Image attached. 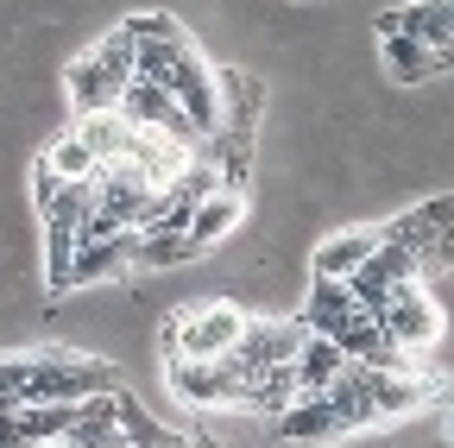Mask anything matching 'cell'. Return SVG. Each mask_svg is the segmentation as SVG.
Returning <instances> with one entry per match:
<instances>
[{"mask_svg": "<svg viewBox=\"0 0 454 448\" xmlns=\"http://www.w3.org/2000/svg\"><path fill=\"white\" fill-rule=\"evenodd\" d=\"M57 196H64V177H57V171H51V164L38 158V164H32V208L44 215V208H51Z\"/></svg>", "mask_w": 454, "mask_h": 448, "instance_id": "obj_20", "label": "cell"}, {"mask_svg": "<svg viewBox=\"0 0 454 448\" xmlns=\"http://www.w3.org/2000/svg\"><path fill=\"white\" fill-rule=\"evenodd\" d=\"M303 342H309V322H303V316H284V322H278V316H247V334H240V348L227 354V360H234V366L259 385L265 373L291 366Z\"/></svg>", "mask_w": 454, "mask_h": 448, "instance_id": "obj_4", "label": "cell"}, {"mask_svg": "<svg viewBox=\"0 0 454 448\" xmlns=\"http://www.w3.org/2000/svg\"><path fill=\"white\" fill-rule=\"evenodd\" d=\"M38 158H44V164H51V171L64 177V184H95V171H101V158L89 152V139H82L76 127H70L64 139H51Z\"/></svg>", "mask_w": 454, "mask_h": 448, "instance_id": "obj_16", "label": "cell"}, {"mask_svg": "<svg viewBox=\"0 0 454 448\" xmlns=\"http://www.w3.org/2000/svg\"><path fill=\"white\" fill-rule=\"evenodd\" d=\"M442 429H448V442H454V405H448V417H442Z\"/></svg>", "mask_w": 454, "mask_h": 448, "instance_id": "obj_22", "label": "cell"}, {"mask_svg": "<svg viewBox=\"0 0 454 448\" xmlns=\"http://www.w3.org/2000/svg\"><path fill=\"white\" fill-rule=\"evenodd\" d=\"M164 385L177 391L190 411H221V405L253 398V379L234 360H164Z\"/></svg>", "mask_w": 454, "mask_h": 448, "instance_id": "obj_3", "label": "cell"}, {"mask_svg": "<svg viewBox=\"0 0 454 448\" xmlns=\"http://www.w3.org/2000/svg\"><path fill=\"white\" fill-rule=\"evenodd\" d=\"M240 334H247V310L208 297V303H184V310L164 316L158 354L164 360H227L240 348Z\"/></svg>", "mask_w": 454, "mask_h": 448, "instance_id": "obj_1", "label": "cell"}, {"mask_svg": "<svg viewBox=\"0 0 454 448\" xmlns=\"http://www.w3.org/2000/svg\"><path fill=\"white\" fill-rule=\"evenodd\" d=\"M76 133L89 139V152L101 158V164H114V158H127L133 145H139V127L121 114V107H95V114H76Z\"/></svg>", "mask_w": 454, "mask_h": 448, "instance_id": "obj_14", "label": "cell"}, {"mask_svg": "<svg viewBox=\"0 0 454 448\" xmlns=\"http://www.w3.org/2000/svg\"><path fill=\"white\" fill-rule=\"evenodd\" d=\"M448 265H454V221L442 228V240L429 247V259H423V278H435V271H448Z\"/></svg>", "mask_w": 454, "mask_h": 448, "instance_id": "obj_21", "label": "cell"}, {"mask_svg": "<svg viewBox=\"0 0 454 448\" xmlns=\"http://www.w3.org/2000/svg\"><path fill=\"white\" fill-rule=\"evenodd\" d=\"M64 83H70L76 114H95V107H121V95H127V83H133V76H121V70H114L101 51L89 44L82 58L70 64V76H64Z\"/></svg>", "mask_w": 454, "mask_h": 448, "instance_id": "obj_9", "label": "cell"}, {"mask_svg": "<svg viewBox=\"0 0 454 448\" xmlns=\"http://www.w3.org/2000/svg\"><path fill=\"white\" fill-rule=\"evenodd\" d=\"M265 114V83L247 70H221V127H259Z\"/></svg>", "mask_w": 454, "mask_h": 448, "instance_id": "obj_15", "label": "cell"}, {"mask_svg": "<svg viewBox=\"0 0 454 448\" xmlns=\"http://www.w3.org/2000/svg\"><path fill=\"white\" fill-rule=\"evenodd\" d=\"M240 221H247V190H215V196H202L196 202V215H190V240L202 247V253H215V247H227L240 234Z\"/></svg>", "mask_w": 454, "mask_h": 448, "instance_id": "obj_12", "label": "cell"}, {"mask_svg": "<svg viewBox=\"0 0 454 448\" xmlns=\"http://www.w3.org/2000/svg\"><path fill=\"white\" fill-rule=\"evenodd\" d=\"M64 448H127V436H121V385H107V391H95V398L76 405V417L64 429Z\"/></svg>", "mask_w": 454, "mask_h": 448, "instance_id": "obj_8", "label": "cell"}, {"mask_svg": "<svg viewBox=\"0 0 454 448\" xmlns=\"http://www.w3.org/2000/svg\"><path fill=\"white\" fill-rule=\"evenodd\" d=\"M379 58L391 64V76H397V83H423V76H435V51H429L423 38H411V32L379 38Z\"/></svg>", "mask_w": 454, "mask_h": 448, "instance_id": "obj_17", "label": "cell"}, {"mask_svg": "<svg viewBox=\"0 0 454 448\" xmlns=\"http://www.w3.org/2000/svg\"><path fill=\"white\" fill-rule=\"evenodd\" d=\"M89 215H95V184H64V196L38 215V228H44V291L51 297H70V265H76Z\"/></svg>", "mask_w": 454, "mask_h": 448, "instance_id": "obj_2", "label": "cell"}, {"mask_svg": "<svg viewBox=\"0 0 454 448\" xmlns=\"http://www.w3.org/2000/svg\"><path fill=\"white\" fill-rule=\"evenodd\" d=\"M133 259H139V228L89 234V240L76 247V265H70V291H76V285H101V278H121Z\"/></svg>", "mask_w": 454, "mask_h": 448, "instance_id": "obj_7", "label": "cell"}, {"mask_svg": "<svg viewBox=\"0 0 454 448\" xmlns=\"http://www.w3.org/2000/svg\"><path fill=\"white\" fill-rule=\"evenodd\" d=\"M379 247V228H340L309 253V278H354Z\"/></svg>", "mask_w": 454, "mask_h": 448, "instance_id": "obj_13", "label": "cell"}, {"mask_svg": "<svg viewBox=\"0 0 454 448\" xmlns=\"http://www.w3.org/2000/svg\"><path fill=\"white\" fill-rule=\"evenodd\" d=\"M348 366H354V354L340 348V342H328V334H316V328H309V342H303L297 360H291L303 398H322V391H334L340 379H348ZM303 398H297V405H303Z\"/></svg>", "mask_w": 454, "mask_h": 448, "instance_id": "obj_10", "label": "cell"}, {"mask_svg": "<svg viewBox=\"0 0 454 448\" xmlns=\"http://www.w3.org/2000/svg\"><path fill=\"white\" fill-rule=\"evenodd\" d=\"M20 417H26V442H32V448H44V442H64V429H70L76 405H20Z\"/></svg>", "mask_w": 454, "mask_h": 448, "instance_id": "obj_19", "label": "cell"}, {"mask_svg": "<svg viewBox=\"0 0 454 448\" xmlns=\"http://www.w3.org/2000/svg\"><path fill=\"white\" fill-rule=\"evenodd\" d=\"M417 278H423V265H417V259H411L404 247H391V240L379 234L372 259H366V265H360V271L348 278V285H354V297H360V303H366V310L379 316V310H385V303H391L397 291H404V285H417Z\"/></svg>", "mask_w": 454, "mask_h": 448, "instance_id": "obj_5", "label": "cell"}, {"mask_svg": "<svg viewBox=\"0 0 454 448\" xmlns=\"http://www.w3.org/2000/svg\"><path fill=\"white\" fill-rule=\"evenodd\" d=\"M397 20L423 44H454V0H411V7H397Z\"/></svg>", "mask_w": 454, "mask_h": 448, "instance_id": "obj_18", "label": "cell"}, {"mask_svg": "<svg viewBox=\"0 0 454 448\" xmlns=\"http://www.w3.org/2000/svg\"><path fill=\"white\" fill-rule=\"evenodd\" d=\"M379 322H385V334H391V342L404 348V354H429V348H435V334H442V310L429 303L423 278L397 291V297L379 310Z\"/></svg>", "mask_w": 454, "mask_h": 448, "instance_id": "obj_6", "label": "cell"}, {"mask_svg": "<svg viewBox=\"0 0 454 448\" xmlns=\"http://www.w3.org/2000/svg\"><path fill=\"white\" fill-rule=\"evenodd\" d=\"M448 221H454V196H435V202H417V208H404V215H397V221H385V240L391 247H404L417 265L429 259V247L442 240V228H448Z\"/></svg>", "mask_w": 454, "mask_h": 448, "instance_id": "obj_11", "label": "cell"}]
</instances>
